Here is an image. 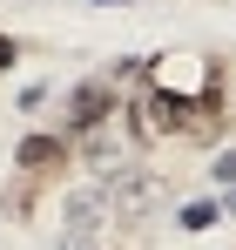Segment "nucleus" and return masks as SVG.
Wrapping results in <instances>:
<instances>
[{"mask_svg": "<svg viewBox=\"0 0 236 250\" xmlns=\"http://www.w3.org/2000/svg\"><path fill=\"white\" fill-rule=\"evenodd\" d=\"M121 108V95L108 82H81L75 95H68V115H61V135H68V142H75V135H95V128L108 122V115H115Z\"/></svg>", "mask_w": 236, "mask_h": 250, "instance_id": "2", "label": "nucleus"}, {"mask_svg": "<svg viewBox=\"0 0 236 250\" xmlns=\"http://www.w3.org/2000/svg\"><path fill=\"white\" fill-rule=\"evenodd\" d=\"M149 88H162V95H176V102H196V95H209V82L223 75L209 54H189V47H176V54H156L149 68Z\"/></svg>", "mask_w": 236, "mask_h": 250, "instance_id": "1", "label": "nucleus"}, {"mask_svg": "<svg viewBox=\"0 0 236 250\" xmlns=\"http://www.w3.org/2000/svg\"><path fill=\"white\" fill-rule=\"evenodd\" d=\"M216 216H223V209H216V203H189V209H182V230H209Z\"/></svg>", "mask_w": 236, "mask_h": 250, "instance_id": "4", "label": "nucleus"}, {"mask_svg": "<svg viewBox=\"0 0 236 250\" xmlns=\"http://www.w3.org/2000/svg\"><path fill=\"white\" fill-rule=\"evenodd\" d=\"M14 163L27 169V176H47V169H61V163H68V135H27Z\"/></svg>", "mask_w": 236, "mask_h": 250, "instance_id": "3", "label": "nucleus"}, {"mask_svg": "<svg viewBox=\"0 0 236 250\" xmlns=\"http://www.w3.org/2000/svg\"><path fill=\"white\" fill-rule=\"evenodd\" d=\"M14 61H20V47H14L7 34H0V68H14Z\"/></svg>", "mask_w": 236, "mask_h": 250, "instance_id": "5", "label": "nucleus"}]
</instances>
